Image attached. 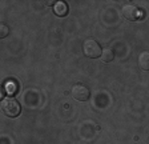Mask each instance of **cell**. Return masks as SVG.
<instances>
[{
	"mask_svg": "<svg viewBox=\"0 0 149 144\" xmlns=\"http://www.w3.org/2000/svg\"><path fill=\"white\" fill-rule=\"evenodd\" d=\"M143 12L137 8L133 4H125L123 7V16H124L127 20H130V22H134V20L143 17Z\"/></svg>",
	"mask_w": 149,
	"mask_h": 144,
	"instance_id": "277c9868",
	"label": "cell"
},
{
	"mask_svg": "<svg viewBox=\"0 0 149 144\" xmlns=\"http://www.w3.org/2000/svg\"><path fill=\"white\" fill-rule=\"evenodd\" d=\"M53 12L59 17H64L68 13V4L64 3V1H56L55 6H53Z\"/></svg>",
	"mask_w": 149,
	"mask_h": 144,
	"instance_id": "5b68a950",
	"label": "cell"
},
{
	"mask_svg": "<svg viewBox=\"0 0 149 144\" xmlns=\"http://www.w3.org/2000/svg\"><path fill=\"white\" fill-rule=\"evenodd\" d=\"M100 59L104 63H111L112 60L115 59V53H113V51H112L111 48H105V50H102Z\"/></svg>",
	"mask_w": 149,
	"mask_h": 144,
	"instance_id": "52a82bcc",
	"label": "cell"
},
{
	"mask_svg": "<svg viewBox=\"0 0 149 144\" xmlns=\"http://www.w3.org/2000/svg\"><path fill=\"white\" fill-rule=\"evenodd\" d=\"M139 67L143 71H149V51H143L139 56Z\"/></svg>",
	"mask_w": 149,
	"mask_h": 144,
	"instance_id": "8992f818",
	"label": "cell"
},
{
	"mask_svg": "<svg viewBox=\"0 0 149 144\" xmlns=\"http://www.w3.org/2000/svg\"><path fill=\"white\" fill-rule=\"evenodd\" d=\"M1 111L8 117H16L22 111V107H20L19 101H16L13 97L7 96L1 100Z\"/></svg>",
	"mask_w": 149,
	"mask_h": 144,
	"instance_id": "6da1fadb",
	"label": "cell"
},
{
	"mask_svg": "<svg viewBox=\"0 0 149 144\" xmlns=\"http://www.w3.org/2000/svg\"><path fill=\"white\" fill-rule=\"evenodd\" d=\"M71 94H72V97H73L74 100L85 101V100L89 99L91 91L88 89V87H85L84 84H76V85L72 87Z\"/></svg>",
	"mask_w": 149,
	"mask_h": 144,
	"instance_id": "3957f363",
	"label": "cell"
},
{
	"mask_svg": "<svg viewBox=\"0 0 149 144\" xmlns=\"http://www.w3.org/2000/svg\"><path fill=\"white\" fill-rule=\"evenodd\" d=\"M8 34H9V28L4 24V23H1V24H0V38L1 39L7 38V35Z\"/></svg>",
	"mask_w": 149,
	"mask_h": 144,
	"instance_id": "ba28073f",
	"label": "cell"
},
{
	"mask_svg": "<svg viewBox=\"0 0 149 144\" xmlns=\"http://www.w3.org/2000/svg\"><path fill=\"white\" fill-rule=\"evenodd\" d=\"M83 51H84V55L87 57H91V59H96V57L101 56V52H102L100 44L96 40H93V39H88V40L84 41Z\"/></svg>",
	"mask_w": 149,
	"mask_h": 144,
	"instance_id": "7a4b0ae2",
	"label": "cell"
}]
</instances>
